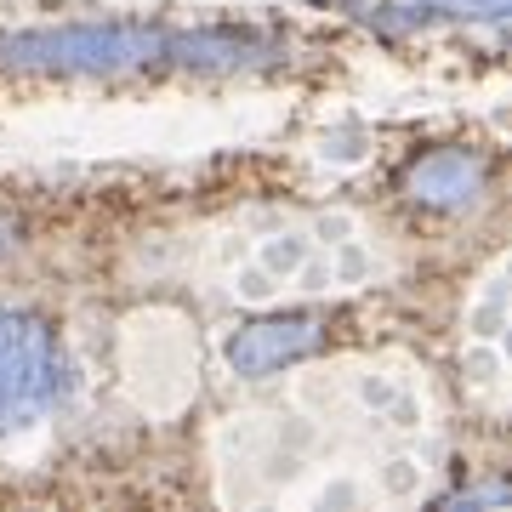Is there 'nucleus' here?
Masks as SVG:
<instances>
[{
  "label": "nucleus",
  "mask_w": 512,
  "mask_h": 512,
  "mask_svg": "<svg viewBox=\"0 0 512 512\" xmlns=\"http://www.w3.org/2000/svg\"><path fill=\"white\" fill-rule=\"evenodd\" d=\"M177 57V35L148 23H69V29H29L0 40L6 69H57V74H120L137 63Z\"/></svg>",
  "instance_id": "nucleus-1"
},
{
  "label": "nucleus",
  "mask_w": 512,
  "mask_h": 512,
  "mask_svg": "<svg viewBox=\"0 0 512 512\" xmlns=\"http://www.w3.org/2000/svg\"><path fill=\"white\" fill-rule=\"evenodd\" d=\"M63 365L46 319L23 308H0V433L29 427L57 404Z\"/></svg>",
  "instance_id": "nucleus-2"
},
{
  "label": "nucleus",
  "mask_w": 512,
  "mask_h": 512,
  "mask_svg": "<svg viewBox=\"0 0 512 512\" xmlns=\"http://www.w3.org/2000/svg\"><path fill=\"white\" fill-rule=\"evenodd\" d=\"M319 319L308 313H291V319H256V325L234 330L228 336V365L239 376H274V370L296 365V359H308L319 348Z\"/></svg>",
  "instance_id": "nucleus-3"
},
{
  "label": "nucleus",
  "mask_w": 512,
  "mask_h": 512,
  "mask_svg": "<svg viewBox=\"0 0 512 512\" xmlns=\"http://www.w3.org/2000/svg\"><path fill=\"white\" fill-rule=\"evenodd\" d=\"M484 188V165L473 154H427V160L410 171V194L421 205H467Z\"/></svg>",
  "instance_id": "nucleus-4"
}]
</instances>
